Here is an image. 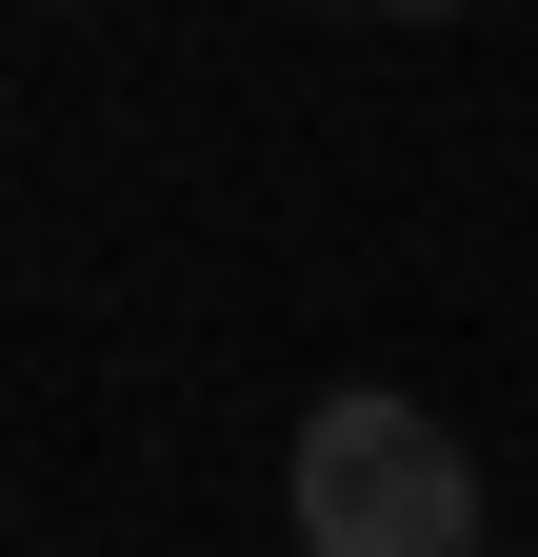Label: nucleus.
<instances>
[{"instance_id": "f257e3e1", "label": "nucleus", "mask_w": 538, "mask_h": 557, "mask_svg": "<svg viewBox=\"0 0 538 557\" xmlns=\"http://www.w3.org/2000/svg\"><path fill=\"white\" fill-rule=\"evenodd\" d=\"M280 518L299 557H479V458L439 438L419 398H319L299 418V458H280Z\"/></svg>"}, {"instance_id": "f03ea898", "label": "nucleus", "mask_w": 538, "mask_h": 557, "mask_svg": "<svg viewBox=\"0 0 538 557\" xmlns=\"http://www.w3.org/2000/svg\"><path fill=\"white\" fill-rule=\"evenodd\" d=\"M340 21H458V0H340Z\"/></svg>"}]
</instances>
